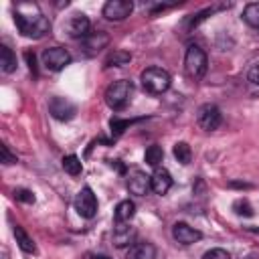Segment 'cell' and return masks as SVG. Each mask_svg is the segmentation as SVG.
<instances>
[{
    "label": "cell",
    "instance_id": "obj_30",
    "mask_svg": "<svg viewBox=\"0 0 259 259\" xmlns=\"http://www.w3.org/2000/svg\"><path fill=\"white\" fill-rule=\"evenodd\" d=\"M24 59H26V63H28V69H30L32 77H36V75H38V71H36V61H34V53H32V51H26V53H24Z\"/></svg>",
    "mask_w": 259,
    "mask_h": 259
},
{
    "label": "cell",
    "instance_id": "obj_11",
    "mask_svg": "<svg viewBox=\"0 0 259 259\" xmlns=\"http://www.w3.org/2000/svg\"><path fill=\"white\" fill-rule=\"evenodd\" d=\"M65 28H67V34L71 36V38H85L91 30V22H89V18L85 16V14H73L69 20H67V24H65Z\"/></svg>",
    "mask_w": 259,
    "mask_h": 259
},
{
    "label": "cell",
    "instance_id": "obj_1",
    "mask_svg": "<svg viewBox=\"0 0 259 259\" xmlns=\"http://www.w3.org/2000/svg\"><path fill=\"white\" fill-rule=\"evenodd\" d=\"M14 22L20 34L28 38H42L51 30L49 18L32 2H20L14 6Z\"/></svg>",
    "mask_w": 259,
    "mask_h": 259
},
{
    "label": "cell",
    "instance_id": "obj_15",
    "mask_svg": "<svg viewBox=\"0 0 259 259\" xmlns=\"http://www.w3.org/2000/svg\"><path fill=\"white\" fill-rule=\"evenodd\" d=\"M136 237V229L125 223H115L113 229V245L115 247H127Z\"/></svg>",
    "mask_w": 259,
    "mask_h": 259
},
{
    "label": "cell",
    "instance_id": "obj_16",
    "mask_svg": "<svg viewBox=\"0 0 259 259\" xmlns=\"http://www.w3.org/2000/svg\"><path fill=\"white\" fill-rule=\"evenodd\" d=\"M156 247L152 243H134L125 255V259H154Z\"/></svg>",
    "mask_w": 259,
    "mask_h": 259
},
{
    "label": "cell",
    "instance_id": "obj_13",
    "mask_svg": "<svg viewBox=\"0 0 259 259\" xmlns=\"http://www.w3.org/2000/svg\"><path fill=\"white\" fill-rule=\"evenodd\" d=\"M107 45H109V36H107V32H103V30L89 32V34L81 40V47L85 49V53H87V55H95L97 51L105 49Z\"/></svg>",
    "mask_w": 259,
    "mask_h": 259
},
{
    "label": "cell",
    "instance_id": "obj_19",
    "mask_svg": "<svg viewBox=\"0 0 259 259\" xmlns=\"http://www.w3.org/2000/svg\"><path fill=\"white\" fill-rule=\"evenodd\" d=\"M130 61H132V55H130L127 51L115 49V51H111V53L105 57L103 67H121V65H127Z\"/></svg>",
    "mask_w": 259,
    "mask_h": 259
},
{
    "label": "cell",
    "instance_id": "obj_29",
    "mask_svg": "<svg viewBox=\"0 0 259 259\" xmlns=\"http://www.w3.org/2000/svg\"><path fill=\"white\" fill-rule=\"evenodd\" d=\"M0 154H2V164H14V162H16V156L8 150V146H6V144H2V146H0Z\"/></svg>",
    "mask_w": 259,
    "mask_h": 259
},
{
    "label": "cell",
    "instance_id": "obj_20",
    "mask_svg": "<svg viewBox=\"0 0 259 259\" xmlns=\"http://www.w3.org/2000/svg\"><path fill=\"white\" fill-rule=\"evenodd\" d=\"M0 67H2L4 73L16 71V55H14L6 45L0 47Z\"/></svg>",
    "mask_w": 259,
    "mask_h": 259
},
{
    "label": "cell",
    "instance_id": "obj_2",
    "mask_svg": "<svg viewBox=\"0 0 259 259\" xmlns=\"http://www.w3.org/2000/svg\"><path fill=\"white\" fill-rule=\"evenodd\" d=\"M132 95H134V83L127 79H119V81H113L111 85H107L103 97L111 109L121 111L132 101Z\"/></svg>",
    "mask_w": 259,
    "mask_h": 259
},
{
    "label": "cell",
    "instance_id": "obj_21",
    "mask_svg": "<svg viewBox=\"0 0 259 259\" xmlns=\"http://www.w3.org/2000/svg\"><path fill=\"white\" fill-rule=\"evenodd\" d=\"M243 20L253 26V28H259V2H249L245 8H243Z\"/></svg>",
    "mask_w": 259,
    "mask_h": 259
},
{
    "label": "cell",
    "instance_id": "obj_14",
    "mask_svg": "<svg viewBox=\"0 0 259 259\" xmlns=\"http://www.w3.org/2000/svg\"><path fill=\"white\" fill-rule=\"evenodd\" d=\"M150 182H152V190L156 192V194H166L168 190H170V186H172V176H170V172L166 170V168H154V172H152V176H150Z\"/></svg>",
    "mask_w": 259,
    "mask_h": 259
},
{
    "label": "cell",
    "instance_id": "obj_26",
    "mask_svg": "<svg viewBox=\"0 0 259 259\" xmlns=\"http://www.w3.org/2000/svg\"><path fill=\"white\" fill-rule=\"evenodd\" d=\"M202 259H231V255H229V251H227V249L214 247V249L206 251V253L202 255Z\"/></svg>",
    "mask_w": 259,
    "mask_h": 259
},
{
    "label": "cell",
    "instance_id": "obj_28",
    "mask_svg": "<svg viewBox=\"0 0 259 259\" xmlns=\"http://www.w3.org/2000/svg\"><path fill=\"white\" fill-rule=\"evenodd\" d=\"M247 79H249L253 85H259V61H255V63L249 67V71H247Z\"/></svg>",
    "mask_w": 259,
    "mask_h": 259
},
{
    "label": "cell",
    "instance_id": "obj_9",
    "mask_svg": "<svg viewBox=\"0 0 259 259\" xmlns=\"http://www.w3.org/2000/svg\"><path fill=\"white\" fill-rule=\"evenodd\" d=\"M49 111L55 119L59 121H69L75 113H77V107L73 101H69L67 97H53L49 101Z\"/></svg>",
    "mask_w": 259,
    "mask_h": 259
},
{
    "label": "cell",
    "instance_id": "obj_3",
    "mask_svg": "<svg viewBox=\"0 0 259 259\" xmlns=\"http://www.w3.org/2000/svg\"><path fill=\"white\" fill-rule=\"evenodd\" d=\"M140 79H142V87L148 93H152V95H162L164 91H168V87L172 83L170 73L166 69H162V67H148V69H144Z\"/></svg>",
    "mask_w": 259,
    "mask_h": 259
},
{
    "label": "cell",
    "instance_id": "obj_27",
    "mask_svg": "<svg viewBox=\"0 0 259 259\" xmlns=\"http://www.w3.org/2000/svg\"><path fill=\"white\" fill-rule=\"evenodd\" d=\"M14 198L20 200V202H26V204H32L34 202V194L30 190H26V188H16L14 190Z\"/></svg>",
    "mask_w": 259,
    "mask_h": 259
},
{
    "label": "cell",
    "instance_id": "obj_12",
    "mask_svg": "<svg viewBox=\"0 0 259 259\" xmlns=\"http://www.w3.org/2000/svg\"><path fill=\"white\" fill-rule=\"evenodd\" d=\"M172 237H174V241L180 243V245H192V243H196V241L202 237V233H200L198 229L186 225V223H174V227H172Z\"/></svg>",
    "mask_w": 259,
    "mask_h": 259
},
{
    "label": "cell",
    "instance_id": "obj_8",
    "mask_svg": "<svg viewBox=\"0 0 259 259\" xmlns=\"http://www.w3.org/2000/svg\"><path fill=\"white\" fill-rule=\"evenodd\" d=\"M132 10H134V2L132 0H109L103 6V16L107 20L119 22V20L127 18L132 14Z\"/></svg>",
    "mask_w": 259,
    "mask_h": 259
},
{
    "label": "cell",
    "instance_id": "obj_5",
    "mask_svg": "<svg viewBox=\"0 0 259 259\" xmlns=\"http://www.w3.org/2000/svg\"><path fill=\"white\" fill-rule=\"evenodd\" d=\"M40 59H42L45 69H47V71H53V73L63 71V69L71 63V55H69V51L63 49V47H51V49H45L42 55H40Z\"/></svg>",
    "mask_w": 259,
    "mask_h": 259
},
{
    "label": "cell",
    "instance_id": "obj_17",
    "mask_svg": "<svg viewBox=\"0 0 259 259\" xmlns=\"http://www.w3.org/2000/svg\"><path fill=\"white\" fill-rule=\"evenodd\" d=\"M134 214H136V204H134L130 198H125V200H121V202L115 206L113 219H115V223H130Z\"/></svg>",
    "mask_w": 259,
    "mask_h": 259
},
{
    "label": "cell",
    "instance_id": "obj_23",
    "mask_svg": "<svg viewBox=\"0 0 259 259\" xmlns=\"http://www.w3.org/2000/svg\"><path fill=\"white\" fill-rule=\"evenodd\" d=\"M63 170L67 174H71V176H79L81 170H83V164H81V160L75 154H69V156L63 158Z\"/></svg>",
    "mask_w": 259,
    "mask_h": 259
},
{
    "label": "cell",
    "instance_id": "obj_4",
    "mask_svg": "<svg viewBox=\"0 0 259 259\" xmlns=\"http://www.w3.org/2000/svg\"><path fill=\"white\" fill-rule=\"evenodd\" d=\"M206 53L198 45H190L184 55V69L192 79H202L206 73Z\"/></svg>",
    "mask_w": 259,
    "mask_h": 259
},
{
    "label": "cell",
    "instance_id": "obj_25",
    "mask_svg": "<svg viewBox=\"0 0 259 259\" xmlns=\"http://www.w3.org/2000/svg\"><path fill=\"white\" fill-rule=\"evenodd\" d=\"M130 125H132V121L119 119V117H113V119L109 121V127H111V134H113V136H121Z\"/></svg>",
    "mask_w": 259,
    "mask_h": 259
},
{
    "label": "cell",
    "instance_id": "obj_10",
    "mask_svg": "<svg viewBox=\"0 0 259 259\" xmlns=\"http://www.w3.org/2000/svg\"><path fill=\"white\" fill-rule=\"evenodd\" d=\"M152 188V182H150V176L146 174V172H142V170H132L130 174H127V190L132 192V194H136V196H146L148 194V190Z\"/></svg>",
    "mask_w": 259,
    "mask_h": 259
},
{
    "label": "cell",
    "instance_id": "obj_22",
    "mask_svg": "<svg viewBox=\"0 0 259 259\" xmlns=\"http://www.w3.org/2000/svg\"><path fill=\"white\" fill-rule=\"evenodd\" d=\"M172 152H174V158H176L180 164H190V160H192V150H190V146H188L186 142H176Z\"/></svg>",
    "mask_w": 259,
    "mask_h": 259
},
{
    "label": "cell",
    "instance_id": "obj_31",
    "mask_svg": "<svg viewBox=\"0 0 259 259\" xmlns=\"http://www.w3.org/2000/svg\"><path fill=\"white\" fill-rule=\"evenodd\" d=\"M235 208H237L239 214H245V217H251V214H253V212H251V206H249L245 200H237V202H235Z\"/></svg>",
    "mask_w": 259,
    "mask_h": 259
},
{
    "label": "cell",
    "instance_id": "obj_7",
    "mask_svg": "<svg viewBox=\"0 0 259 259\" xmlns=\"http://www.w3.org/2000/svg\"><path fill=\"white\" fill-rule=\"evenodd\" d=\"M75 208L83 219H93L97 212V198L89 186L81 188L79 194L75 196Z\"/></svg>",
    "mask_w": 259,
    "mask_h": 259
},
{
    "label": "cell",
    "instance_id": "obj_6",
    "mask_svg": "<svg viewBox=\"0 0 259 259\" xmlns=\"http://www.w3.org/2000/svg\"><path fill=\"white\" fill-rule=\"evenodd\" d=\"M196 121H198V125H200L204 132H212V130H217V127L221 125V121H223L221 109H219L217 105H212V103H204V105H200V109H198Z\"/></svg>",
    "mask_w": 259,
    "mask_h": 259
},
{
    "label": "cell",
    "instance_id": "obj_24",
    "mask_svg": "<svg viewBox=\"0 0 259 259\" xmlns=\"http://www.w3.org/2000/svg\"><path fill=\"white\" fill-rule=\"evenodd\" d=\"M162 158H164V152H162V148L160 146H150L148 150H146V154H144V162L148 164V166H154V168H158L160 166V162H162Z\"/></svg>",
    "mask_w": 259,
    "mask_h": 259
},
{
    "label": "cell",
    "instance_id": "obj_18",
    "mask_svg": "<svg viewBox=\"0 0 259 259\" xmlns=\"http://www.w3.org/2000/svg\"><path fill=\"white\" fill-rule=\"evenodd\" d=\"M12 235H14V239H16V243H18V247L24 251V253H36V245H34V241L24 233V229L22 227H14L12 229Z\"/></svg>",
    "mask_w": 259,
    "mask_h": 259
},
{
    "label": "cell",
    "instance_id": "obj_32",
    "mask_svg": "<svg viewBox=\"0 0 259 259\" xmlns=\"http://www.w3.org/2000/svg\"><path fill=\"white\" fill-rule=\"evenodd\" d=\"M85 259H109V257H105V255H91V253H87V255H85Z\"/></svg>",
    "mask_w": 259,
    "mask_h": 259
}]
</instances>
